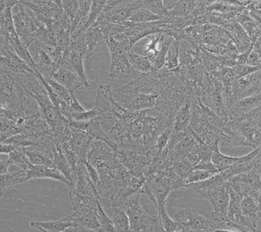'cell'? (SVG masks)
Returning <instances> with one entry per match:
<instances>
[{"label":"cell","mask_w":261,"mask_h":232,"mask_svg":"<svg viewBox=\"0 0 261 232\" xmlns=\"http://www.w3.org/2000/svg\"><path fill=\"white\" fill-rule=\"evenodd\" d=\"M119 105L132 111L159 108L175 117L188 90L174 69L153 71L113 90Z\"/></svg>","instance_id":"6da1fadb"},{"label":"cell","mask_w":261,"mask_h":232,"mask_svg":"<svg viewBox=\"0 0 261 232\" xmlns=\"http://www.w3.org/2000/svg\"><path fill=\"white\" fill-rule=\"evenodd\" d=\"M184 188H187L186 181L172 168H169L146 176L143 194H146L151 200L158 214L165 208L171 191Z\"/></svg>","instance_id":"7a4b0ae2"},{"label":"cell","mask_w":261,"mask_h":232,"mask_svg":"<svg viewBox=\"0 0 261 232\" xmlns=\"http://www.w3.org/2000/svg\"><path fill=\"white\" fill-rule=\"evenodd\" d=\"M106 43L110 51V69L109 76L111 79L123 78L135 80L143 74L136 70L129 62L127 53L133 49L128 48L125 45L116 40L114 36H108Z\"/></svg>","instance_id":"3957f363"},{"label":"cell","mask_w":261,"mask_h":232,"mask_svg":"<svg viewBox=\"0 0 261 232\" xmlns=\"http://www.w3.org/2000/svg\"><path fill=\"white\" fill-rule=\"evenodd\" d=\"M26 95L27 91L18 75L1 63V109L11 111L18 110Z\"/></svg>","instance_id":"277c9868"},{"label":"cell","mask_w":261,"mask_h":232,"mask_svg":"<svg viewBox=\"0 0 261 232\" xmlns=\"http://www.w3.org/2000/svg\"><path fill=\"white\" fill-rule=\"evenodd\" d=\"M14 27L17 35L27 48L36 41V34L42 25H44L36 18L30 8L20 2L12 8Z\"/></svg>","instance_id":"5b68a950"},{"label":"cell","mask_w":261,"mask_h":232,"mask_svg":"<svg viewBox=\"0 0 261 232\" xmlns=\"http://www.w3.org/2000/svg\"><path fill=\"white\" fill-rule=\"evenodd\" d=\"M172 217L178 223V232L213 231L212 213L194 209H175Z\"/></svg>","instance_id":"8992f818"},{"label":"cell","mask_w":261,"mask_h":232,"mask_svg":"<svg viewBox=\"0 0 261 232\" xmlns=\"http://www.w3.org/2000/svg\"><path fill=\"white\" fill-rule=\"evenodd\" d=\"M140 195L141 194H136L129 198L122 209L128 216L130 231L151 232L159 220L149 215L143 210L139 201Z\"/></svg>","instance_id":"52a82bcc"},{"label":"cell","mask_w":261,"mask_h":232,"mask_svg":"<svg viewBox=\"0 0 261 232\" xmlns=\"http://www.w3.org/2000/svg\"><path fill=\"white\" fill-rule=\"evenodd\" d=\"M227 184L242 196L249 195L257 202L261 190V177L259 172L253 167L246 172L234 175L229 179Z\"/></svg>","instance_id":"ba28073f"},{"label":"cell","mask_w":261,"mask_h":232,"mask_svg":"<svg viewBox=\"0 0 261 232\" xmlns=\"http://www.w3.org/2000/svg\"><path fill=\"white\" fill-rule=\"evenodd\" d=\"M116 152L117 159L132 175L137 178H145L144 172L151 163L150 161L133 150L118 148Z\"/></svg>","instance_id":"9c48e42d"},{"label":"cell","mask_w":261,"mask_h":232,"mask_svg":"<svg viewBox=\"0 0 261 232\" xmlns=\"http://www.w3.org/2000/svg\"><path fill=\"white\" fill-rule=\"evenodd\" d=\"M68 55L61 62L52 78L73 93L81 87H85V85L72 67Z\"/></svg>","instance_id":"30bf717a"},{"label":"cell","mask_w":261,"mask_h":232,"mask_svg":"<svg viewBox=\"0 0 261 232\" xmlns=\"http://www.w3.org/2000/svg\"><path fill=\"white\" fill-rule=\"evenodd\" d=\"M203 198L210 201L212 207V213L218 217H225L228 211L229 195L228 184L223 185L210 190L204 193Z\"/></svg>","instance_id":"8fae6325"},{"label":"cell","mask_w":261,"mask_h":232,"mask_svg":"<svg viewBox=\"0 0 261 232\" xmlns=\"http://www.w3.org/2000/svg\"><path fill=\"white\" fill-rule=\"evenodd\" d=\"M70 145L81 162L88 161V155L94 139L86 132L71 125Z\"/></svg>","instance_id":"7c38bea8"},{"label":"cell","mask_w":261,"mask_h":232,"mask_svg":"<svg viewBox=\"0 0 261 232\" xmlns=\"http://www.w3.org/2000/svg\"><path fill=\"white\" fill-rule=\"evenodd\" d=\"M31 46L33 49L30 52L34 59L36 69L43 78H52L59 66V64L56 63L36 41Z\"/></svg>","instance_id":"4fadbf2b"},{"label":"cell","mask_w":261,"mask_h":232,"mask_svg":"<svg viewBox=\"0 0 261 232\" xmlns=\"http://www.w3.org/2000/svg\"><path fill=\"white\" fill-rule=\"evenodd\" d=\"M52 179L55 181H60L66 184L68 187L70 183L65 178V175L55 168L46 166V165H36L30 163L26 169V181L33 179Z\"/></svg>","instance_id":"5bb4252c"},{"label":"cell","mask_w":261,"mask_h":232,"mask_svg":"<svg viewBox=\"0 0 261 232\" xmlns=\"http://www.w3.org/2000/svg\"><path fill=\"white\" fill-rule=\"evenodd\" d=\"M261 106V94L251 95L236 101L229 108L230 120H238Z\"/></svg>","instance_id":"9a60e30c"},{"label":"cell","mask_w":261,"mask_h":232,"mask_svg":"<svg viewBox=\"0 0 261 232\" xmlns=\"http://www.w3.org/2000/svg\"><path fill=\"white\" fill-rule=\"evenodd\" d=\"M194 95H189L186 98L184 104L179 108L177 113L173 124H172V131L175 133H184L188 131L191 127V114H192L193 97Z\"/></svg>","instance_id":"2e32d148"},{"label":"cell","mask_w":261,"mask_h":232,"mask_svg":"<svg viewBox=\"0 0 261 232\" xmlns=\"http://www.w3.org/2000/svg\"><path fill=\"white\" fill-rule=\"evenodd\" d=\"M70 124L76 128L81 129L88 133L94 140H102L108 143L107 135L101 127L98 117L91 120H82V121H74L70 120Z\"/></svg>","instance_id":"e0dca14e"},{"label":"cell","mask_w":261,"mask_h":232,"mask_svg":"<svg viewBox=\"0 0 261 232\" xmlns=\"http://www.w3.org/2000/svg\"><path fill=\"white\" fill-rule=\"evenodd\" d=\"M82 34L85 37V42L88 46V59L91 55L95 54L98 45L101 44L102 42H106V37L101 31L99 24L97 22L94 23Z\"/></svg>","instance_id":"ac0fdd59"},{"label":"cell","mask_w":261,"mask_h":232,"mask_svg":"<svg viewBox=\"0 0 261 232\" xmlns=\"http://www.w3.org/2000/svg\"><path fill=\"white\" fill-rule=\"evenodd\" d=\"M32 227L38 229L41 231L64 232L67 231L68 229L75 225V222L72 221L69 216L65 218L55 221L30 222Z\"/></svg>","instance_id":"d6986e66"},{"label":"cell","mask_w":261,"mask_h":232,"mask_svg":"<svg viewBox=\"0 0 261 232\" xmlns=\"http://www.w3.org/2000/svg\"><path fill=\"white\" fill-rule=\"evenodd\" d=\"M107 214L111 215L117 232L130 231V221L127 213L120 207H113L106 209Z\"/></svg>","instance_id":"ffe728a7"},{"label":"cell","mask_w":261,"mask_h":232,"mask_svg":"<svg viewBox=\"0 0 261 232\" xmlns=\"http://www.w3.org/2000/svg\"><path fill=\"white\" fill-rule=\"evenodd\" d=\"M127 57L132 66L136 70L139 71L142 73H148V72L156 71L151 61L147 56L139 55V54L136 53L133 49L127 52Z\"/></svg>","instance_id":"44dd1931"},{"label":"cell","mask_w":261,"mask_h":232,"mask_svg":"<svg viewBox=\"0 0 261 232\" xmlns=\"http://www.w3.org/2000/svg\"><path fill=\"white\" fill-rule=\"evenodd\" d=\"M229 195H230V199H229L228 211H227V217L236 223V224L239 225V221L241 219V207H242V194L234 191L233 188H230L228 185ZM240 226V225H239ZM246 231V230H245Z\"/></svg>","instance_id":"7402d4cb"},{"label":"cell","mask_w":261,"mask_h":232,"mask_svg":"<svg viewBox=\"0 0 261 232\" xmlns=\"http://www.w3.org/2000/svg\"><path fill=\"white\" fill-rule=\"evenodd\" d=\"M213 153H212V162L217 165V168L220 171L227 169L232 165H236L240 161L243 160L246 158V155L242 157H231L223 154L220 152V146L213 148Z\"/></svg>","instance_id":"603a6c76"},{"label":"cell","mask_w":261,"mask_h":232,"mask_svg":"<svg viewBox=\"0 0 261 232\" xmlns=\"http://www.w3.org/2000/svg\"><path fill=\"white\" fill-rule=\"evenodd\" d=\"M1 197L5 194L6 191L14 186L25 182L26 171L20 169L16 172H7L1 174Z\"/></svg>","instance_id":"cb8c5ba5"},{"label":"cell","mask_w":261,"mask_h":232,"mask_svg":"<svg viewBox=\"0 0 261 232\" xmlns=\"http://www.w3.org/2000/svg\"><path fill=\"white\" fill-rule=\"evenodd\" d=\"M68 55H69V60H70L72 67L75 69L76 73L79 75L83 82L85 83V88H89V81H88V76L85 72V63H84L85 58L83 57L82 55L76 50H71V49H69Z\"/></svg>","instance_id":"d4e9b609"},{"label":"cell","mask_w":261,"mask_h":232,"mask_svg":"<svg viewBox=\"0 0 261 232\" xmlns=\"http://www.w3.org/2000/svg\"><path fill=\"white\" fill-rule=\"evenodd\" d=\"M179 46H180V40L173 39L169 51L167 54L166 61H165V69L169 70L176 69L179 65Z\"/></svg>","instance_id":"484cf974"},{"label":"cell","mask_w":261,"mask_h":232,"mask_svg":"<svg viewBox=\"0 0 261 232\" xmlns=\"http://www.w3.org/2000/svg\"><path fill=\"white\" fill-rule=\"evenodd\" d=\"M166 18L168 17H163L162 16L158 15L147 9L140 8L135 12L128 21L133 23H147L162 21Z\"/></svg>","instance_id":"4316f807"},{"label":"cell","mask_w":261,"mask_h":232,"mask_svg":"<svg viewBox=\"0 0 261 232\" xmlns=\"http://www.w3.org/2000/svg\"><path fill=\"white\" fill-rule=\"evenodd\" d=\"M141 8L147 9L158 15L163 17H170L168 9L165 7L164 0H139Z\"/></svg>","instance_id":"83f0119b"},{"label":"cell","mask_w":261,"mask_h":232,"mask_svg":"<svg viewBox=\"0 0 261 232\" xmlns=\"http://www.w3.org/2000/svg\"><path fill=\"white\" fill-rule=\"evenodd\" d=\"M0 122H1V134H0L1 143L9 137L21 133L19 128L17 127L14 120L11 119L0 117Z\"/></svg>","instance_id":"f1b7e54d"},{"label":"cell","mask_w":261,"mask_h":232,"mask_svg":"<svg viewBox=\"0 0 261 232\" xmlns=\"http://www.w3.org/2000/svg\"><path fill=\"white\" fill-rule=\"evenodd\" d=\"M24 148H17L9 153L8 156L11 165H16L20 169L26 171L28 166L31 162L28 159L27 156L24 153Z\"/></svg>","instance_id":"f546056e"},{"label":"cell","mask_w":261,"mask_h":232,"mask_svg":"<svg viewBox=\"0 0 261 232\" xmlns=\"http://www.w3.org/2000/svg\"><path fill=\"white\" fill-rule=\"evenodd\" d=\"M158 220L162 231L178 232V223L167 213L166 209H163L161 213H158Z\"/></svg>","instance_id":"4dcf8cb0"},{"label":"cell","mask_w":261,"mask_h":232,"mask_svg":"<svg viewBox=\"0 0 261 232\" xmlns=\"http://www.w3.org/2000/svg\"><path fill=\"white\" fill-rule=\"evenodd\" d=\"M98 219L100 226H101L100 227V232H116L113 220L109 217L105 209L101 205L100 201H98Z\"/></svg>","instance_id":"1f68e13d"},{"label":"cell","mask_w":261,"mask_h":232,"mask_svg":"<svg viewBox=\"0 0 261 232\" xmlns=\"http://www.w3.org/2000/svg\"><path fill=\"white\" fill-rule=\"evenodd\" d=\"M62 8L70 18L72 24L76 22L81 11L79 0H62Z\"/></svg>","instance_id":"d6a6232c"},{"label":"cell","mask_w":261,"mask_h":232,"mask_svg":"<svg viewBox=\"0 0 261 232\" xmlns=\"http://www.w3.org/2000/svg\"><path fill=\"white\" fill-rule=\"evenodd\" d=\"M46 82L48 83L49 85L51 87L56 94L62 98L65 102H67L70 105L71 100H72V93L65 88L63 85H61L60 83L54 80L53 78H44Z\"/></svg>","instance_id":"836d02e7"},{"label":"cell","mask_w":261,"mask_h":232,"mask_svg":"<svg viewBox=\"0 0 261 232\" xmlns=\"http://www.w3.org/2000/svg\"><path fill=\"white\" fill-rule=\"evenodd\" d=\"M172 168L185 181L188 179L190 174L194 171V166L188 159H182L174 162Z\"/></svg>","instance_id":"e575fe53"},{"label":"cell","mask_w":261,"mask_h":232,"mask_svg":"<svg viewBox=\"0 0 261 232\" xmlns=\"http://www.w3.org/2000/svg\"><path fill=\"white\" fill-rule=\"evenodd\" d=\"M219 171H207L200 170V169H194L192 172L190 174L188 179L186 181L187 185L190 184H194V183L201 182V181L208 179V178L212 177L213 175L218 173Z\"/></svg>","instance_id":"d590c367"},{"label":"cell","mask_w":261,"mask_h":232,"mask_svg":"<svg viewBox=\"0 0 261 232\" xmlns=\"http://www.w3.org/2000/svg\"><path fill=\"white\" fill-rule=\"evenodd\" d=\"M172 134V127H169V128H167L166 130H165L160 136H158L156 143V156L160 154L165 150V148L166 147L169 140H170Z\"/></svg>","instance_id":"8d00e7d4"},{"label":"cell","mask_w":261,"mask_h":232,"mask_svg":"<svg viewBox=\"0 0 261 232\" xmlns=\"http://www.w3.org/2000/svg\"><path fill=\"white\" fill-rule=\"evenodd\" d=\"M234 72H236V78H244V76H248L249 74L253 73L256 71L261 69L260 67L257 66H250L248 64H244V65H237L234 66Z\"/></svg>","instance_id":"74e56055"},{"label":"cell","mask_w":261,"mask_h":232,"mask_svg":"<svg viewBox=\"0 0 261 232\" xmlns=\"http://www.w3.org/2000/svg\"><path fill=\"white\" fill-rule=\"evenodd\" d=\"M99 113L96 109L94 108L91 110H86L85 112L77 113L72 116V120L74 121H82V120H91L98 117Z\"/></svg>","instance_id":"f35d334b"},{"label":"cell","mask_w":261,"mask_h":232,"mask_svg":"<svg viewBox=\"0 0 261 232\" xmlns=\"http://www.w3.org/2000/svg\"><path fill=\"white\" fill-rule=\"evenodd\" d=\"M85 165H86L87 169H88V174H89L90 178H91V181L93 184H95L96 187L97 191H98V187L100 185V177L99 174H98V170L92 164L90 163L88 161H86L85 162Z\"/></svg>","instance_id":"ab89813d"},{"label":"cell","mask_w":261,"mask_h":232,"mask_svg":"<svg viewBox=\"0 0 261 232\" xmlns=\"http://www.w3.org/2000/svg\"><path fill=\"white\" fill-rule=\"evenodd\" d=\"M86 111L84 107L81 106L78 101L77 98L74 95L73 93H72V100H71V104L69 105V120H72V116L74 114H77V113L85 112Z\"/></svg>","instance_id":"60d3db41"},{"label":"cell","mask_w":261,"mask_h":232,"mask_svg":"<svg viewBox=\"0 0 261 232\" xmlns=\"http://www.w3.org/2000/svg\"><path fill=\"white\" fill-rule=\"evenodd\" d=\"M21 1V0H1V11H4L7 8H13Z\"/></svg>","instance_id":"b9f144b4"},{"label":"cell","mask_w":261,"mask_h":232,"mask_svg":"<svg viewBox=\"0 0 261 232\" xmlns=\"http://www.w3.org/2000/svg\"><path fill=\"white\" fill-rule=\"evenodd\" d=\"M11 165V162L8 159H4L1 156V160H0V174H5L8 172L9 166Z\"/></svg>","instance_id":"7bdbcfd3"},{"label":"cell","mask_w":261,"mask_h":232,"mask_svg":"<svg viewBox=\"0 0 261 232\" xmlns=\"http://www.w3.org/2000/svg\"><path fill=\"white\" fill-rule=\"evenodd\" d=\"M16 148L10 143H1V148H0V153L1 154H9L13 150H15Z\"/></svg>","instance_id":"ee69618b"},{"label":"cell","mask_w":261,"mask_h":232,"mask_svg":"<svg viewBox=\"0 0 261 232\" xmlns=\"http://www.w3.org/2000/svg\"><path fill=\"white\" fill-rule=\"evenodd\" d=\"M219 2L223 3V4H229L231 6H237V7H245L246 4H243L240 0H218Z\"/></svg>","instance_id":"f6af8a7d"},{"label":"cell","mask_w":261,"mask_h":232,"mask_svg":"<svg viewBox=\"0 0 261 232\" xmlns=\"http://www.w3.org/2000/svg\"><path fill=\"white\" fill-rule=\"evenodd\" d=\"M257 204L258 207H259V211L261 212V190L260 191H259V196H258Z\"/></svg>","instance_id":"bcb514c9"},{"label":"cell","mask_w":261,"mask_h":232,"mask_svg":"<svg viewBox=\"0 0 261 232\" xmlns=\"http://www.w3.org/2000/svg\"><path fill=\"white\" fill-rule=\"evenodd\" d=\"M260 213H261V212H260Z\"/></svg>","instance_id":"7dc6e473"}]
</instances>
